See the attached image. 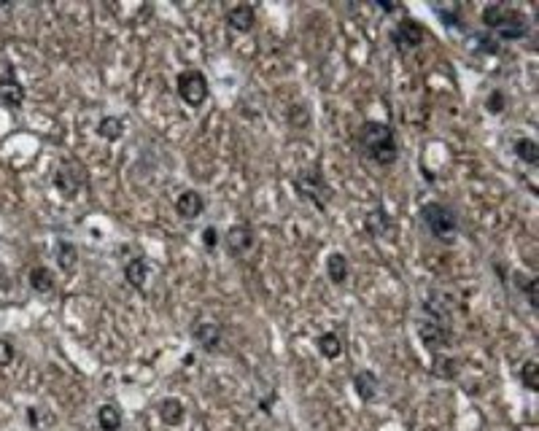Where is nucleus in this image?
<instances>
[{
  "label": "nucleus",
  "instance_id": "obj_1",
  "mask_svg": "<svg viewBox=\"0 0 539 431\" xmlns=\"http://www.w3.org/2000/svg\"><path fill=\"white\" fill-rule=\"evenodd\" d=\"M356 140H359L361 154L372 165H378V167H391L394 162H396V157H399L396 135H394V130L386 122H375V119L364 122L359 127Z\"/></svg>",
  "mask_w": 539,
  "mask_h": 431
},
{
  "label": "nucleus",
  "instance_id": "obj_2",
  "mask_svg": "<svg viewBox=\"0 0 539 431\" xmlns=\"http://www.w3.org/2000/svg\"><path fill=\"white\" fill-rule=\"evenodd\" d=\"M480 22L486 25V30H491L502 41H520L531 30V22H528L526 14L518 11V9H510V6H502V3L486 6L483 14H480Z\"/></svg>",
  "mask_w": 539,
  "mask_h": 431
},
{
  "label": "nucleus",
  "instance_id": "obj_3",
  "mask_svg": "<svg viewBox=\"0 0 539 431\" xmlns=\"http://www.w3.org/2000/svg\"><path fill=\"white\" fill-rule=\"evenodd\" d=\"M421 222L426 232L440 243H453L458 234V213L448 202H426L421 208Z\"/></svg>",
  "mask_w": 539,
  "mask_h": 431
},
{
  "label": "nucleus",
  "instance_id": "obj_4",
  "mask_svg": "<svg viewBox=\"0 0 539 431\" xmlns=\"http://www.w3.org/2000/svg\"><path fill=\"white\" fill-rule=\"evenodd\" d=\"M294 189L302 199H307L310 205H316L319 210H324L329 205L332 189L324 178V172L319 167H302L294 178Z\"/></svg>",
  "mask_w": 539,
  "mask_h": 431
},
{
  "label": "nucleus",
  "instance_id": "obj_5",
  "mask_svg": "<svg viewBox=\"0 0 539 431\" xmlns=\"http://www.w3.org/2000/svg\"><path fill=\"white\" fill-rule=\"evenodd\" d=\"M175 89H178L181 100H184L186 105H192V108H200V105L208 100V92H210L208 78H205L202 71H197V68L181 71L178 78H175Z\"/></svg>",
  "mask_w": 539,
  "mask_h": 431
},
{
  "label": "nucleus",
  "instance_id": "obj_6",
  "mask_svg": "<svg viewBox=\"0 0 539 431\" xmlns=\"http://www.w3.org/2000/svg\"><path fill=\"white\" fill-rule=\"evenodd\" d=\"M86 184V170L78 160H65L60 162V167L54 170V186L62 197L73 199Z\"/></svg>",
  "mask_w": 539,
  "mask_h": 431
},
{
  "label": "nucleus",
  "instance_id": "obj_7",
  "mask_svg": "<svg viewBox=\"0 0 539 431\" xmlns=\"http://www.w3.org/2000/svg\"><path fill=\"white\" fill-rule=\"evenodd\" d=\"M423 41H426V27L421 25L418 19H410V16L396 22V27L391 30V43L399 54L418 51L423 46Z\"/></svg>",
  "mask_w": 539,
  "mask_h": 431
},
{
  "label": "nucleus",
  "instance_id": "obj_8",
  "mask_svg": "<svg viewBox=\"0 0 539 431\" xmlns=\"http://www.w3.org/2000/svg\"><path fill=\"white\" fill-rule=\"evenodd\" d=\"M418 337H421V343H423L426 350L440 353V350H445V348L451 345V340H453V329H451L448 321L421 318L418 321Z\"/></svg>",
  "mask_w": 539,
  "mask_h": 431
},
{
  "label": "nucleus",
  "instance_id": "obj_9",
  "mask_svg": "<svg viewBox=\"0 0 539 431\" xmlns=\"http://www.w3.org/2000/svg\"><path fill=\"white\" fill-rule=\"evenodd\" d=\"M0 103L6 108H11V111L22 108V103H25V86L16 78L14 65H6L3 73H0Z\"/></svg>",
  "mask_w": 539,
  "mask_h": 431
},
{
  "label": "nucleus",
  "instance_id": "obj_10",
  "mask_svg": "<svg viewBox=\"0 0 539 431\" xmlns=\"http://www.w3.org/2000/svg\"><path fill=\"white\" fill-rule=\"evenodd\" d=\"M257 243V234H254V227L251 224H235L230 227V232L224 234V246L230 251V256H243L248 254Z\"/></svg>",
  "mask_w": 539,
  "mask_h": 431
},
{
  "label": "nucleus",
  "instance_id": "obj_11",
  "mask_svg": "<svg viewBox=\"0 0 539 431\" xmlns=\"http://www.w3.org/2000/svg\"><path fill=\"white\" fill-rule=\"evenodd\" d=\"M423 310H426V318L451 321V316H453V310H456L453 291H448V289H434L429 294V299L423 302Z\"/></svg>",
  "mask_w": 539,
  "mask_h": 431
},
{
  "label": "nucleus",
  "instance_id": "obj_12",
  "mask_svg": "<svg viewBox=\"0 0 539 431\" xmlns=\"http://www.w3.org/2000/svg\"><path fill=\"white\" fill-rule=\"evenodd\" d=\"M192 340H195L205 353H216L224 343V334H221V326L216 321H195L192 326Z\"/></svg>",
  "mask_w": 539,
  "mask_h": 431
},
{
  "label": "nucleus",
  "instance_id": "obj_13",
  "mask_svg": "<svg viewBox=\"0 0 539 431\" xmlns=\"http://www.w3.org/2000/svg\"><path fill=\"white\" fill-rule=\"evenodd\" d=\"M175 213L184 222H195L205 213V197L197 189H186L184 194H178V199H175Z\"/></svg>",
  "mask_w": 539,
  "mask_h": 431
},
{
  "label": "nucleus",
  "instance_id": "obj_14",
  "mask_svg": "<svg viewBox=\"0 0 539 431\" xmlns=\"http://www.w3.org/2000/svg\"><path fill=\"white\" fill-rule=\"evenodd\" d=\"M224 22L235 33H251L254 25H257V11L251 6H245V3H237V6H232L230 11L224 14Z\"/></svg>",
  "mask_w": 539,
  "mask_h": 431
},
{
  "label": "nucleus",
  "instance_id": "obj_15",
  "mask_svg": "<svg viewBox=\"0 0 539 431\" xmlns=\"http://www.w3.org/2000/svg\"><path fill=\"white\" fill-rule=\"evenodd\" d=\"M364 229H367V234H372V237L386 240V237H391L394 234V219L389 216V210L383 208V205H378L375 210H369L367 213Z\"/></svg>",
  "mask_w": 539,
  "mask_h": 431
},
{
  "label": "nucleus",
  "instance_id": "obj_16",
  "mask_svg": "<svg viewBox=\"0 0 539 431\" xmlns=\"http://www.w3.org/2000/svg\"><path fill=\"white\" fill-rule=\"evenodd\" d=\"M354 388H356V396L361 399V402H375L378 399V391H380V380L375 372L369 370H361L354 375Z\"/></svg>",
  "mask_w": 539,
  "mask_h": 431
},
{
  "label": "nucleus",
  "instance_id": "obj_17",
  "mask_svg": "<svg viewBox=\"0 0 539 431\" xmlns=\"http://www.w3.org/2000/svg\"><path fill=\"white\" fill-rule=\"evenodd\" d=\"M148 272H151V267H148V261L143 256H135L130 259L127 264H124V281L133 286V289H143L148 281Z\"/></svg>",
  "mask_w": 539,
  "mask_h": 431
},
{
  "label": "nucleus",
  "instance_id": "obj_18",
  "mask_svg": "<svg viewBox=\"0 0 539 431\" xmlns=\"http://www.w3.org/2000/svg\"><path fill=\"white\" fill-rule=\"evenodd\" d=\"M160 418H162V423L165 426H181L184 423V418H186V407H184V402L181 399H173V396H168V399H162L160 402Z\"/></svg>",
  "mask_w": 539,
  "mask_h": 431
},
{
  "label": "nucleus",
  "instance_id": "obj_19",
  "mask_svg": "<svg viewBox=\"0 0 539 431\" xmlns=\"http://www.w3.org/2000/svg\"><path fill=\"white\" fill-rule=\"evenodd\" d=\"M458 367H461V364H458V358L434 353V356H431L429 372L434 375V378H440V380H456V378H458Z\"/></svg>",
  "mask_w": 539,
  "mask_h": 431
},
{
  "label": "nucleus",
  "instance_id": "obj_20",
  "mask_svg": "<svg viewBox=\"0 0 539 431\" xmlns=\"http://www.w3.org/2000/svg\"><path fill=\"white\" fill-rule=\"evenodd\" d=\"M27 281H30V289L36 294H51L54 291V272L49 267H43V264H36L27 275Z\"/></svg>",
  "mask_w": 539,
  "mask_h": 431
},
{
  "label": "nucleus",
  "instance_id": "obj_21",
  "mask_svg": "<svg viewBox=\"0 0 539 431\" xmlns=\"http://www.w3.org/2000/svg\"><path fill=\"white\" fill-rule=\"evenodd\" d=\"M327 275L334 286H343L348 281V256L340 251H332L327 256Z\"/></svg>",
  "mask_w": 539,
  "mask_h": 431
},
{
  "label": "nucleus",
  "instance_id": "obj_22",
  "mask_svg": "<svg viewBox=\"0 0 539 431\" xmlns=\"http://www.w3.org/2000/svg\"><path fill=\"white\" fill-rule=\"evenodd\" d=\"M54 259H57L62 272H73L78 267V251H76V246L71 240H60L54 246Z\"/></svg>",
  "mask_w": 539,
  "mask_h": 431
},
{
  "label": "nucleus",
  "instance_id": "obj_23",
  "mask_svg": "<svg viewBox=\"0 0 539 431\" xmlns=\"http://www.w3.org/2000/svg\"><path fill=\"white\" fill-rule=\"evenodd\" d=\"M98 426L103 431H119V429H122V410H119V405L108 402V405L100 407V410H98Z\"/></svg>",
  "mask_w": 539,
  "mask_h": 431
},
{
  "label": "nucleus",
  "instance_id": "obj_24",
  "mask_svg": "<svg viewBox=\"0 0 539 431\" xmlns=\"http://www.w3.org/2000/svg\"><path fill=\"white\" fill-rule=\"evenodd\" d=\"M513 151H515V157L520 162H526V165H537L539 162V143L537 140H531V137H518L515 140V146H513Z\"/></svg>",
  "mask_w": 539,
  "mask_h": 431
},
{
  "label": "nucleus",
  "instance_id": "obj_25",
  "mask_svg": "<svg viewBox=\"0 0 539 431\" xmlns=\"http://www.w3.org/2000/svg\"><path fill=\"white\" fill-rule=\"evenodd\" d=\"M98 135L103 140H108V143H116L124 135V122L116 119V116H103L98 122Z\"/></svg>",
  "mask_w": 539,
  "mask_h": 431
},
{
  "label": "nucleus",
  "instance_id": "obj_26",
  "mask_svg": "<svg viewBox=\"0 0 539 431\" xmlns=\"http://www.w3.org/2000/svg\"><path fill=\"white\" fill-rule=\"evenodd\" d=\"M316 345H319V353L324 358H340V353H343V340L334 332H324L316 340Z\"/></svg>",
  "mask_w": 539,
  "mask_h": 431
},
{
  "label": "nucleus",
  "instance_id": "obj_27",
  "mask_svg": "<svg viewBox=\"0 0 539 431\" xmlns=\"http://www.w3.org/2000/svg\"><path fill=\"white\" fill-rule=\"evenodd\" d=\"M513 281H515V286H518V289L526 294L528 305H531V308H537V305H539V294H537L539 281H537V278H534V275H526V272H515Z\"/></svg>",
  "mask_w": 539,
  "mask_h": 431
},
{
  "label": "nucleus",
  "instance_id": "obj_28",
  "mask_svg": "<svg viewBox=\"0 0 539 431\" xmlns=\"http://www.w3.org/2000/svg\"><path fill=\"white\" fill-rule=\"evenodd\" d=\"M289 127L292 130H307L310 127V108H307L305 103L289 105Z\"/></svg>",
  "mask_w": 539,
  "mask_h": 431
},
{
  "label": "nucleus",
  "instance_id": "obj_29",
  "mask_svg": "<svg viewBox=\"0 0 539 431\" xmlns=\"http://www.w3.org/2000/svg\"><path fill=\"white\" fill-rule=\"evenodd\" d=\"M434 14L440 16V22L445 27H458V30L464 27V19H461V9H458V6H453V3H451V6H434Z\"/></svg>",
  "mask_w": 539,
  "mask_h": 431
},
{
  "label": "nucleus",
  "instance_id": "obj_30",
  "mask_svg": "<svg viewBox=\"0 0 539 431\" xmlns=\"http://www.w3.org/2000/svg\"><path fill=\"white\" fill-rule=\"evenodd\" d=\"M520 380L528 391H539V361L537 358H528L526 364L520 367Z\"/></svg>",
  "mask_w": 539,
  "mask_h": 431
},
{
  "label": "nucleus",
  "instance_id": "obj_31",
  "mask_svg": "<svg viewBox=\"0 0 539 431\" xmlns=\"http://www.w3.org/2000/svg\"><path fill=\"white\" fill-rule=\"evenodd\" d=\"M486 111L493 113V116L507 111V95H504L502 89H491L488 92V98H486Z\"/></svg>",
  "mask_w": 539,
  "mask_h": 431
},
{
  "label": "nucleus",
  "instance_id": "obj_32",
  "mask_svg": "<svg viewBox=\"0 0 539 431\" xmlns=\"http://www.w3.org/2000/svg\"><path fill=\"white\" fill-rule=\"evenodd\" d=\"M221 243V234L216 227H205L202 229V246L208 248V251H216V246Z\"/></svg>",
  "mask_w": 539,
  "mask_h": 431
},
{
  "label": "nucleus",
  "instance_id": "obj_33",
  "mask_svg": "<svg viewBox=\"0 0 539 431\" xmlns=\"http://www.w3.org/2000/svg\"><path fill=\"white\" fill-rule=\"evenodd\" d=\"M14 356H16L14 345L9 343V340H3V337H0V367H9V364L14 361Z\"/></svg>",
  "mask_w": 539,
  "mask_h": 431
},
{
  "label": "nucleus",
  "instance_id": "obj_34",
  "mask_svg": "<svg viewBox=\"0 0 539 431\" xmlns=\"http://www.w3.org/2000/svg\"><path fill=\"white\" fill-rule=\"evenodd\" d=\"M378 9H380V11H386V14H391L394 9H396V3H380Z\"/></svg>",
  "mask_w": 539,
  "mask_h": 431
}]
</instances>
